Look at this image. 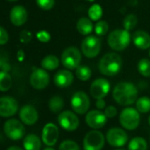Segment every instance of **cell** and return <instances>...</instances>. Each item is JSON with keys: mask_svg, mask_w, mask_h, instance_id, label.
<instances>
[{"mask_svg": "<svg viewBox=\"0 0 150 150\" xmlns=\"http://www.w3.org/2000/svg\"><path fill=\"white\" fill-rule=\"evenodd\" d=\"M112 96L117 103L122 106H128L137 101L138 90L131 82H120L114 88Z\"/></svg>", "mask_w": 150, "mask_h": 150, "instance_id": "1", "label": "cell"}, {"mask_svg": "<svg viewBox=\"0 0 150 150\" xmlns=\"http://www.w3.org/2000/svg\"><path fill=\"white\" fill-rule=\"evenodd\" d=\"M122 58L115 53L110 52L105 54L99 62V70L102 74L106 76H115L122 68Z\"/></svg>", "mask_w": 150, "mask_h": 150, "instance_id": "2", "label": "cell"}, {"mask_svg": "<svg viewBox=\"0 0 150 150\" xmlns=\"http://www.w3.org/2000/svg\"><path fill=\"white\" fill-rule=\"evenodd\" d=\"M131 42V35L125 29H116L110 33L108 35L109 46L117 51L125 50Z\"/></svg>", "mask_w": 150, "mask_h": 150, "instance_id": "3", "label": "cell"}, {"mask_svg": "<svg viewBox=\"0 0 150 150\" xmlns=\"http://www.w3.org/2000/svg\"><path fill=\"white\" fill-rule=\"evenodd\" d=\"M140 122V115L137 109L127 107L125 108L119 115V123L123 128L132 131L138 128Z\"/></svg>", "mask_w": 150, "mask_h": 150, "instance_id": "4", "label": "cell"}, {"mask_svg": "<svg viewBox=\"0 0 150 150\" xmlns=\"http://www.w3.org/2000/svg\"><path fill=\"white\" fill-rule=\"evenodd\" d=\"M4 132L8 139L16 141L24 138L26 130L21 121L16 118H10L4 124Z\"/></svg>", "mask_w": 150, "mask_h": 150, "instance_id": "5", "label": "cell"}, {"mask_svg": "<svg viewBox=\"0 0 150 150\" xmlns=\"http://www.w3.org/2000/svg\"><path fill=\"white\" fill-rule=\"evenodd\" d=\"M106 138L102 132L93 129L89 131L83 139L84 150H102L104 146Z\"/></svg>", "mask_w": 150, "mask_h": 150, "instance_id": "6", "label": "cell"}, {"mask_svg": "<svg viewBox=\"0 0 150 150\" xmlns=\"http://www.w3.org/2000/svg\"><path fill=\"white\" fill-rule=\"evenodd\" d=\"M61 62L68 70H74L80 66L81 62V53L76 47H68L61 55Z\"/></svg>", "mask_w": 150, "mask_h": 150, "instance_id": "7", "label": "cell"}, {"mask_svg": "<svg viewBox=\"0 0 150 150\" xmlns=\"http://www.w3.org/2000/svg\"><path fill=\"white\" fill-rule=\"evenodd\" d=\"M71 106L75 113L79 115L86 114L90 107V100L88 96L83 91L74 93L71 99Z\"/></svg>", "mask_w": 150, "mask_h": 150, "instance_id": "8", "label": "cell"}, {"mask_svg": "<svg viewBox=\"0 0 150 150\" xmlns=\"http://www.w3.org/2000/svg\"><path fill=\"white\" fill-rule=\"evenodd\" d=\"M106 140L110 146L123 147L128 142V134L124 129L119 127L110 128L106 133Z\"/></svg>", "mask_w": 150, "mask_h": 150, "instance_id": "9", "label": "cell"}, {"mask_svg": "<svg viewBox=\"0 0 150 150\" xmlns=\"http://www.w3.org/2000/svg\"><path fill=\"white\" fill-rule=\"evenodd\" d=\"M58 125L67 132L77 130L80 125V119L77 115L71 110L61 111L57 117Z\"/></svg>", "mask_w": 150, "mask_h": 150, "instance_id": "10", "label": "cell"}, {"mask_svg": "<svg viewBox=\"0 0 150 150\" xmlns=\"http://www.w3.org/2000/svg\"><path fill=\"white\" fill-rule=\"evenodd\" d=\"M101 50V41L96 35H88L81 42V51L84 56L93 58L98 56Z\"/></svg>", "mask_w": 150, "mask_h": 150, "instance_id": "11", "label": "cell"}, {"mask_svg": "<svg viewBox=\"0 0 150 150\" xmlns=\"http://www.w3.org/2000/svg\"><path fill=\"white\" fill-rule=\"evenodd\" d=\"M29 82L35 89H44L50 83V75L43 68H34L30 75Z\"/></svg>", "mask_w": 150, "mask_h": 150, "instance_id": "12", "label": "cell"}, {"mask_svg": "<svg viewBox=\"0 0 150 150\" xmlns=\"http://www.w3.org/2000/svg\"><path fill=\"white\" fill-rule=\"evenodd\" d=\"M19 110V103L17 100L12 96H6L0 97V117H11Z\"/></svg>", "mask_w": 150, "mask_h": 150, "instance_id": "13", "label": "cell"}, {"mask_svg": "<svg viewBox=\"0 0 150 150\" xmlns=\"http://www.w3.org/2000/svg\"><path fill=\"white\" fill-rule=\"evenodd\" d=\"M110 89V82L104 78H98L94 81L90 86V95L93 98L103 99L109 94Z\"/></svg>", "mask_w": 150, "mask_h": 150, "instance_id": "14", "label": "cell"}, {"mask_svg": "<svg viewBox=\"0 0 150 150\" xmlns=\"http://www.w3.org/2000/svg\"><path fill=\"white\" fill-rule=\"evenodd\" d=\"M107 117L100 110H93L87 113L85 121L87 125L95 130L103 128L107 123Z\"/></svg>", "mask_w": 150, "mask_h": 150, "instance_id": "15", "label": "cell"}, {"mask_svg": "<svg viewBox=\"0 0 150 150\" xmlns=\"http://www.w3.org/2000/svg\"><path fill=\"white\" fill-rule=\"evenodd\" d=\"M59 137L58 127L53 123H48L44 125L42 132V142L49 146H53L57 144Z\"/></svg>", "mask_w": 150, "mask_h": 150, "instance_id": "16", "label": "cell"}, {"mask_svg": "<svg viewBox=\"0 0 150 150\" xmlns=\"http://www.w3.org/2000/svg\"><path fill=\"white\" fill-rule=\"evenodd\" d=\"M19 115H20L21 121L26 125H35L38 121V118H39V114L36 109L34 106L29 105V104H27L21 107V109L20 110Z\"/></svg>", "mask_w": 150, "mask_h": 150, "instance_id": "17", "label": "cell"}, {"mask_svg": "<svg viewBox=\"0 0 150 150\" xmlns=\"http://www.w3.org/2000/svg\"><path fill=\"white\" fill-rule=\"evenodd\" d=\"M10 21L16 27L24 25L28 21V11L22 6H15L10 11Z\"/></svg>", "mask_w": 150, "mask_h": 150, "instance_id": "18", "label": "cell"}, {"mask_svg": "<svg viewBox=\"0 0 150 150\" xmlns=\"http://www.w3.org/2000/svg\"><path fill=\"white\" fill-rule=\"evenodd\" d=\"M73 82V75L69 70H60L54 76V83L57 88H68Z\"/></svg>", "mask_w": 150, "mask_h": 150, "instance_id": "19", "label": "cell"}, {"mask_svg": "<svg viewBox=\"0 0 150 150\" xmlns=\"http://www.w3.org/2000/svg\"><path fill=\"white\" fill-rule=\"evenodd\" d=\"M132 42L139 50H147L150 48V35L143 30L135 31L132 35Z\"/></svg>", "mask_w": 150, "mask_h": 150, "instance_id": "20", "label": "cell"}, {"mask_svg": "<svg viewBox=\"0 0 150 150\" xmlns=\"http://www.w3.org/2000/svg\"><path fill=\"white\" fill-rule=\"evenodd\" d=\"M23 146L25 150H40L42 140L35 134H28L23 139Z\"/></svg>", "mask_w": 150, "mask_h": 150, "instance_id": "21", "label": "cell"}, {"mask_svg": "<svg viewBox=\"0 0 150 150\" xmlns=\"http://www.w3.org/2000/svg\"><path fill=\"white\" fill-rule=\"evenodd\" d=\"M76 28L78 32L82 35H89V34L92 33L94 26L92 23V21L88 18H81L77 24H76Z\"/></svg>", "mask_w": 150, "mask_h": 150, "instance_id": "22", "label": "cell"}, {"mask_svg": "<svg viewBox=\"0 0 150 150\" xmlns=\"http://www.w3.org/2000/svg\"><path fill=\"white\" fill-rule=\"evenodd\" d=\"M41 65L46 71H54L59 66V60L54 55H48L43 57Z\"/></svg>", "mask_w": 150, "mask_h": 150, "instance_id": "23", "label": "cell"}, {"mask_svg": "<svg viewBox=\"0 0 150 150\" xmlns=\"http://www.w3.org/2000/svg\"><path fill=\"white\" fill-rule=\"evenodd\" d=\"M49 109L52 113H60L61 110H63L64 106V102L63 100V98L59 96H52L48 103Z\"/></svg>", "mask_w": 150, "mask_h": 150, "instance_id": "24", "label": "cell"}, {"mask_svg": "<svg viewBox=\"0 0 150 150\" xmlns=\"http://www.w3.org/2000/svg\"><path fill=\"white\" fill-rule=\"evenodd\" d=\"M13 85V80L8 71L0 70V92L8 91Z\"/></svg>", "mask_w": 150, "mask_h": 150, "instance_id": "25", "label": "cell"}, {"mask_svg": "<svg viewBox=\"0 0 150 150\" xmlns=\"http://www.w3.org/2000/svg\"><path fill=\"white\" fill-rule=\"evenodd\" d=\"M128 150H146L147 142L143 137H134L128 143Z\"/></svg>", "mask_w": 150, "mask_h": 150, "instance_id": "26", "label": "cell"}, {"mask_svg": "<svg viewBox=\"0 0 150 150\" xmlns=\"http://www.w3.org/2000/svg\"><path fill=\"white\" fill-rule=\"evenodd\" d=\"M136 109L139 113H148L150 111V98L147 96H142L137 99L135 102Z\"/></svg>", "mask_w": 150, "mask_h": 150, "instance_id": "27", "label": "cell"}, {"mask_svg": "<svg viewBox=\"0 0 150 150\" xmlns=\"http://www.w3.org/2000/svg\"><path fill=\"white\" fill-rule=\"evenodd\" d=\"M76 76L81 81H87L91 78L92 71L91 69L87 65H80L76 69Z\"/></svg>", "mask_w": 150, "mask_h": 150, "instance_id": "28", "label": "cell"}, {"mask_svg": "<svg viewBox=\"0 0 150 150\" xmlns=\"http://www.w3.org/2000/svg\"><path fill=\"white\" fill-rule=\"evenodd\" d=\"M138 71L144 77L150 76V60L147 58H142L138 63Z\"/></svg>", "mask_w": 150, "mask_h": 150, "instance_id": "29", "label": "cell"}, {"mask_svg": "<svg viewBox=\"0 0 150 150\" xmlns=\"http://www.w3.org/2000/svg\"><path fill=\"white\" fill-rule=\"evenodd\" d=\"M88 16L91 21H98L103 16V9L102 6L98 4H94L88 9Z\"/></svg>", "mask_w": 150, "mask_h": 150, "instance_id": "30", "label": "cell"}, {"mask_svg": "<svg viewBox=\"0 0 150 150\" xmlns=\"http://www.w3.org/2000/svg\"><path fill=\"white\" fill-rule=\"evenodd\" d=\"M138 23V19L136 17V15L131 13V14H128L125 19H124V21H123V26H124V28L127 31H130L132 29H133L136 25Z\"/></svg>", "mask_w": 150, "mask_h": 150, "instance_id": "31", "label": "cell"}, {"mask_svg": "<svg viewBox=\"0 0 150 150\" xmlns=\"http://www.w3.org/2000/svg\"><path fill=\"white\" fill-rule=\"evenodd\" d=\"M58 150H81V148L74 140L65 139L60 143Z\"/></svg>", "mask_w": 150, "mask_h": 150, "instance_id": "32", "label": "cell"}, {"mask_svg": "<svg viewBox=\"0 0 150 150\" xmlns=\"http://www.w3.org/2000/svg\"><path fill=\"white\" fill-rule=\"evenodd\" d=\"M0 70L6 71H9L11 70L8 55L6 52L3 51V50H0Z\"/></svg>", "mask_w": 150, "mask_h": 150, "instance_id": "33", "label": "cell"}, {"mask_svg": "<svg viewBox=\"0 0 150 150\" xmlns=\"http://www.w3.org/2000/svg\"><path fill=\"white\" fill-rule=\"evenodd\" d=\"M109 30V25L104 21H98L95 26V32L98 36H103Z\"/></svg>", "mask_w": 150, "mask_h": 150, "instance_id": "34", "label": "cell"}, {"mask_svg": "<svg viewBox=\"0 0 150 150\" xmlns=\"http://www.w3.org/2000/svg\"><path fill=\"white\" fill-rule=\"evenodd\" d=\"M35 1L37 6L44 11L52 9L55 5V0H35Z\"/></svg>", "mask_w": 150, "mask_h": 150, "instance_id": "35", "label": "cell"}, {"mask_svg": "<svg viewBox=\"0 0 150 150\" xmlns=\"http://www.w3.org/2000/svg\"><path fill=\"white\" fill-rule=\"evenodd\" d=\"M36 38L38 39L39 42L46 43V42H50V34L46 30H41V31L37 32Z\"/></svg>", "mask_w": 150, "mask_h": 150, "instance_id": "36", "label": "cell"}, {"mask_svg": "<svg viewBox=\"0 0 150 150\" xmlns=\"http://www.w3.org/2000/svg\"><path fill=\"white\" fill-rule=\"evenodd\" d=\"M9 41V34L6 29L0 26V45H5Z\"/></svg>", "mask_w": 150, "mask_h": 150, "instance_id": "37", "label": "cell"}, {"mask_svg": "<svg viewBox=\"0 0 150 150\" xmlns=\"http://www.w3.org/2000/svg\"><path fill=\"white\" fill-rule=\"evenodd\" d=\"M32 40V34L28 30H22L20 34V41L22 43H28Z\"/></svg>", "mask_w": 150, "mask_h": 150, "instance_id": "38", "label": "cell"}, {"mask_svg": "<svg viewBox=\"0 0 150 150\" xmlns=\"http://www.w3.org/2000/svg\"><path fill=\"white\" fill-rule=\"evenodd\" d=\"M104 114L108 118H113L114 117L117 116V110L116 107H114L112 105H110V106H108L107 108L104 109Z\"/></svg>", "mask_w": 150, "mask_h": 150, "instance_id": "39", "label": "cell"}, {"mask_svg": "<svg viewBox=\"0 0 150 150\" xmlns=\"http://www.w3.org/2000/svg\"><path fill=\"white\" fill-rule=\"evenodd\" d=\"M96 108L98 109V110H104L105 108H106V103H105V101L103 100V99H98V100H96Z\"/></svg>", "mask_w": 150, "mask_h": 150, "instance_id": "40", "label": "cell"}, {"mask_svg": "<svg viewBox=\"0 0 150 150\" xmlns=\"http://www.w3.org/2000/svg\"><path fill=\"white\" fill-rule=\"evenodd\" d=\"M23 58H24V52H23L22 50H20V51L18 52V59H19L20 61H22Z\"/></svg>", "mask_w": 150, "mask_h": 150, "instance_id": "41", "label": "cell"}, {"mask_svg": "<svg viewBox=\"0 0 150 150\" xmlns=\"http://www.w3.org/2000/svg\"><path fill=\"white\" fill-rule=\"evenodd\" d=\"M6 150H25V149H22L21 147L17 146H12L8 147Z\"/></svg>", "mask_w": 150, "mask_h": 150, "instance_id": "42", "label": "cell"}, {"mask_svg": "<svg viewBox=\"0 0 150 150\" xmlns=\"http://www.w3.org/2000/svg\"><path fill=\"white\" fill-rule=\"evenodd\" d=\"M42 150H56V149L53 148L52 146H46L45 148H43Z\"/></svg>", "mask_w": 150, "mask_h": 150, "instance_id": "43", "label": "cell"}, {"mask_svg": "<svg viewBox=\"0 0 150 150\" xmlns=\"http://www.w3.org/2000/svg\"><path fill=\"white\" fill-rule=\"evenodd\" d=\"M114 150H125V149H124V148H122V147H118V148H117V149H114Z\"/></svg>", "mask_w": 150, "mask_h": 150, "instance_id": "44", "label": "cell"}, {"mask_svg": "<svg viewBox=\"0 0 150 150\" xmlns=\"http://www.w3.org/2000/svg\"><path fill=\"white\" fill-rule=\"evenodd\" d=\"M9 2H15V1H18V0H7Z\"/></svg>", "mask_w": 150, "mask_h": 150, "instance_id": "45", "label": "cell"}, {"mask_svg": "<svg viewBox=\"0 0 150 150\" xmlns=\"http://www.w3.org/2000/svg\"><path fill=\"white\" fill-rule=\"evenodd\" d=\"M148 125H149V126H150V116H149V117H148Z\"/></svg>", "mask_w": 150, "mask_h": 150, "instance_id": "46", "label": "cell"}, {"mask_svg": "<svg viewBox=\"0 0 150 150\" xmlns=\"http://www.w3.org/2000/svg\"><path fill=\"white\" fill-rule=\"evenodd\" d=\"M149 57H150V49H149Z\"/></svg>", "mask_w": 150, "mask_h": 150, "instance_id": "47", "label": "cell"}]
</instances>
